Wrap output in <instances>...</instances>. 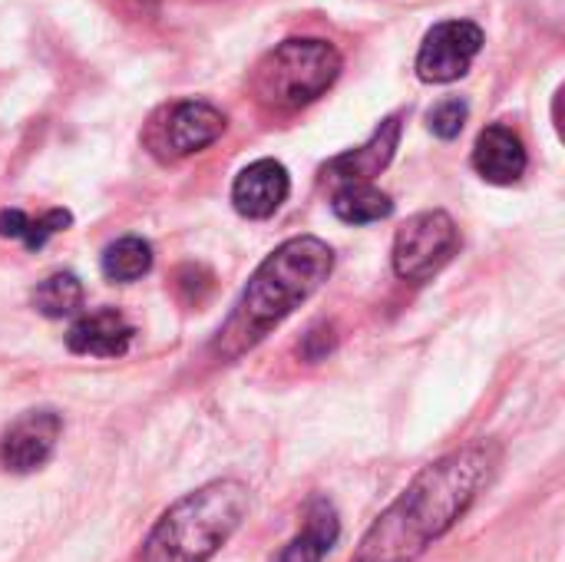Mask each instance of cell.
<instances>
[{"label":"cell","instance_id":"cell-6","mask_svg":"<svg viewBox=\"0 0 565 562\" xmlns=\"http://www.w3.org/2000/svg\"><path fill=\"white\" fill-rule=\"evenodd\" d=\"M222 132H225V116L212 103L185 99V103H172L169 109H162V123L152 119L146 142L152 146V152L179 159V156H192L212 146Z\"/></svg>","mask_w":565,"mask_h":562},{"label":"cell","instance_id":"cell-11","mask_svg":"<svg viewBox=\"0 0 565 562\" xmlns=\"http://www.w3.org/2000/svg\"><path fill=\"white\" fill-rule=\"evenodd\" d=\"M397 139H401V116H387L361 149L331 159L324 166V176L338 182H371L394 159Z\"/></svg>","mask_w":565,"mask_h":562},{"label":"cell","instance_id":"cell-12","mask_svg":"<svg viewBox=\"0 0 565 562\" xmlns=\"http://www.w3.org/2000/svg\"><path fill=\"white\" fill-rule=\"evenodd\" d=\"M473 169L493 185H513L526 172V146L510 126H487L473 149Z\"/></svg>","mask_w":565,"mask_h":562},{"label":"cell","instance_id":"cell-9","mask_svg":"<svg viewBox=\"0 0 565 562\" xmlns=\"http://www.w3.org/2000/svg\"><path fill=\"white\" fill-rule=\"evenodd\" d=\"M291 192L288 169L275 159H258L245 166L232 185V202L245 219H268L281 209Z\"/></svg>","mask_w":565,"mask_h":562},{"label":"cell","instance_id":"cell-14","mask_svg":"<svg viewBox=\"0 0 565 562\" xmlns=\"http://www.w3.org/2000/svg\"><path fill=\"white\" fill-rule=\"evenodd\" d=\"M334 215L348 225H367V222H381L394 212V202L387 192H381L377 185L371 182H344L338 192H334V202H331Z\"/></svg>","mask_w":565,"mask_h":562},{"label":"cell","instance_id":"cell-8","mask_svg":"<svg viewBox=\"0 0 565 562\" xmlns=\"http://www.w3.org/2000/svg\"><path fill=\"white\" fill-rule=\"evenodd\" d=\"M60 434H63L60 414L26 411L7 427V434L0 441V464L10 474H33L53 457Z\"/></svg>","mask_w":565,"mask_h":562},{"label":"cell","instance_id":"cell-4","mask_svg":"<svg viewBox=\"0 0 565 562\" xmlns=\"http://www.w3.org/2000/svg\"><path fill=\"white\" fill-rule=\"evenodd\" d=\"M341 73V53L324 40H285L252 73V93L268 109H298L318 99Z\"/></svg>","mask_w":565,"mask_h":562},{"label":"cell","instance_id":"cell-1","mask_svg":"<svg viewBox=\"0 0 565 562\" xmlns=\"http://www.w3.org/2000/svg\"><path fill=\"white\" fill-rule=\"evenodd\" d=\"M503 464L497 441H470L424 467L411 487L374 520L351 562H417L447 537Z\"/></svg>","mask_w":565,"mask_h":562},{"label":"cell","instance_id":"cell-2","mask_svg":"<svg viewBox=\"0 0 565 562\" xmlns=\"http://www.w3.org/2000/svg\"><path fill=\"white\" fill-rule=\"evenodd\" d=\"M334 252L315 235H298L278 245L248 278L235 311L212 341L218 361H238L295 308H301L331 275Z\"/></svg>","mask_w":565,"mask_h":562},{"label":"cell","instance_id":"cell-17","mask_svg":"<svg viewBox=\"0 0 565 562\" xmlns=\"http://www.w3.org/2000/svg\"><path fill=\"white\" fill-rule=\"evenodd\" d=\"M83 305V285L76 275L70 272H56L50 278H43L33 291V308L46 318H66L76 315Z\"/></svg>","mask_w":565,"mask_h":562},{"label":"cell","instance_id":"cell-7","mask_svg":"<svg viewBox=\"0 0 565 562\" xmlns=\"http://www.w3.org/2000/svg\"><path fill=\"white\" fill-rule=\"evenodd\" d=\"M480 50L483 30L473 20H444L424 36L417 53V76L424 83H454L473 66Z\"/></svg>","mask_w":565,"mask_h":562},{"label":"cell","instance_id":"cell-16","mask_svg":"<svg viewBox=\"0 0 565 562\" xmlns=\"http://www.w3.org/2000/svg\"><path fill=\"white\" fill-rule=\"evenodd\" d=\"M149 268H152V248H149V242L136 238V235H126L103 252V275L109 282H136Z\"/></svg>","mask_w":565,"mask_h":562},{"label":"cell","instance_id":"cell-3","mask_svg":"<svg viewBox=\"0 0 565 562\" xmlns=\"http://www.w3.org/2000/svg\"><path fill=\"white\" fill-rule=\"evenodd\" d=\"M252 497L238 480H212L172 503L146 537L136 562H209L248 517Z\"/></svg>","mask_w":565,"mask_h":562},{"label":"cell","instance_id":"cell-15","mask_svg":"<svg viewBox=\"0 0 565 562\" xmlns=\"http://www.w3.org/2000/svg\"><path fill=\"white\" fill-rule=\"evenodd\" d=\"M70 222H73V215L66 209H50L40 219H30L20 209H3L0 212V235L3 238H20L33 252V248H43L46 238L56 235V232H63Z\"/></svg>","mask_w":565,"mask_h":562},{"label":"cell","instance_id":"cell-13","mask_svg":"<svg viewBox=\"0 0 565 562\" xmlns=\"http://www.w3.org/2000/svg\"><path fill=\"white\" fill-rule=\"evenodd\" d=\"M341 537V520L331 500L315 497L305 510V530L275 556V562H324Z\"/></svg>","mask_w":565,"mask_h":562},{"label":"cell","instance_id":"cell-5","mask_svg":"<svg viewBox=\"0 0 565 562\" xmlns=\"http://www.w3.org/2000/svg\"><path fill=\"white\" fill-rule=\"evenodd\" d=\"M460 252V229L447 212L407 219L394 238V272L404 282H430Z\"/></svg>","mask_w":565,"mask_h":562},{"label":"cell","instance_id":"cell-18","mask_svg":"<svg viewBox=\"0 0 565 562\" xmlns=\"http://www.w3.org/2000/svg\"><path fill=\"white\" fill-rule=\"evenodd\" d=\"M467 116H470L467 103H463L460 96H447V99H440V103L427 113V123H430L434 136H440V139H454V136H460V129H463Z\"/></svg>","mask_w":565,"mask_h":562},{"label":"cell","instance_id":"cell-10","mask_svg":"<svg viewBox=\"0 0 565 562\" xmlns=\"http://www.w3.org/2000/svg\"><path fill=\"white\" fill-rule=\"evenodd\" d=\"M132 325L119 311L99 308L76 318V325L66 335V344L73 354L83 358H122L132 344Z\"/></svg>","mask_w":565,"mask_h":562}]
</instances>
